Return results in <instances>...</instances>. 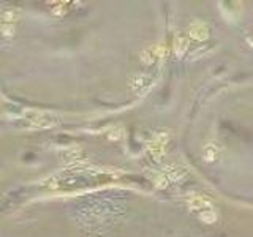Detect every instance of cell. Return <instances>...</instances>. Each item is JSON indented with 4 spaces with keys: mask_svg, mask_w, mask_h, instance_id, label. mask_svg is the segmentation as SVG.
Returning a JSON list of instances; mask_svg holds the SVG:
<instances>
[{
    "mask_svg": "<svg viewBox=\"0 0 253 237\" xmlns=\"http://www.w3.org/2000/svg\"><path fill=\"white\" fill-rule=\"evenodd\" d=\"M165 144H166V136H158V138H157L155 141H152V142H151V146H149L152 155L158 158L161 154H163Z\"/></svg>",
    "mask_w": 253,
    "mask_h": 237,
    "instance_id": "6",
    "label": "cell"
},
{
    "mask_svg": "<svg viewBox=\"0 0 253 237\" xmlns=\"http://www.w3.org/2000/svg\"><path fill=\"white\" fill-rule=\"evenodd\" d=\"M0 112H2L3 117L10 119V120H19L24 117L25 107L15 105V103H5L2 107H0Z\"/></svg>",
    "mask_w": 253,
    "mask_h": 237,
    "instance_id": "2",
    "label": "cell"
},
{
    "mask_svg": "<svg viewBox=\"0 0 253 237\" xmlns=\"http://www.w3.org/2000/svg\"><path fill=\"white\" fill-rule=\"evenodd\" d=\"M187 46H188V40L184 37L182 33H177L174 38V53L177 55H182L187 51Z\"/></svg>",
    "mask_w": 253,
    "mask_h": 237,
    "instance_id": "7",
    "label": "cell"
},
{
    "mask_svg": "<svg viewBox=\"0 0 253 237\" xmlns=\"http://www.w3.org/2000/svg\"><path fill=\"white\" fill-rule=\"evenodd\" d=\"M217 155H219V149H217V146H214V144H207L204 147V150H202V157H204L206 161H214Z\"/></svg>",
    "mask_w": 253,
    "mask_h": 237,
    "instance_id": "8",
    "label": "cell"
},
{
    "mask_svg": "<svg viewBox=\"0 0 253 237\" xmlns=\"http://www.w3.org/2000/svg\"><path fill=\"white\" fill-rule=\"evenodd\" d=\"M188 207L192 211H202L206 207H210V201L204 196H193L188 199Z\"/></svg>",
    "mask_w": 253,
    "mask_h": 237,
    "instance_id": "5",
    "label": "cell"
},
{
    "mask_svg": "<svg viewBox=\"0 0 253 237\" xmlns=\"http://www.w3.org/2000/svg\"><path fill=\"white\" fill-rule=\"evenodd\" d=\"M109 138H111V139H119V138H121V132H119V130H114V132H112V134H109Z\"/></svg>",
    "mask_w": 253,
    "mask_h": 237,
    "instance_id": "12",
    "label": "cell"
},
{
    "mask_svg": "<svg viewBox=\"0 0 253 237\" xmlns=\"http://www.w3.org/2000/svg\"><path fill=\"white\" fill-rule=\"evenodd\" d=\"M200 218L204 221V223H215L217 221V213L215 212H212V211H202L201 213H200Z\"/></svg>",
    "mask_w": 253,
    "mask_h": 237,
    "instance_id": "9",
    "label": "cell"
},
{
    "mask_svg": "<svg viewBox=\"0 0 253 237\" xmlns=\"http://www.w3.org/2000/svg\"><path fill=\"white\" fill-rule=\"evenodd\" d=\"M155 185L158 186V188H165V186L168 185V181H166V177L165 176H160L155 179Z\"/></svg>",
    "mask_w": 253,
    "mask_h": 237,
    "instance_id": "11",
    "label": "cell"
},
{
    "mask_svg": "<svg viewBox=\"0 0 253 237\" xmlns=\"http://www.w3.org/2000/svg\"><path fill=\"white\" fill-rule=\"evenodd\" d=\"M247 40H249V43H250V45L253 46V35H250V37H249Z\"/></svg>",
    "mask_w": 253,
    "mask_h": 237,
    "instance_id": "13",
    "label": "cell"
},
{
    "mask_svg": "<svg viewBox=\"0 0 253 237\" xmlns=\"http://www.w3.org/2000/svg\"><path fill=\"white\" fill-rule=\"evenodd\" d=\"M23 119L29 122L32 130L33 128H52L60 122V117L55 116V114L38 109H25Z\"/></svg>",
    "mask_w": 253,
    "mask_h": 237,
    "instance_id": "1",
    "label": "cell"
},
{
    "mask_svg": "<svg viewBox=\"0 0 253 237\" xmlns=\"http://www.w3.org/2000/svg\"><path fill=\"white\" fill-rule=\"evenodd\" d=\"M21 14H23V11L16 8V6H8V8L2 10L0 18H2L3 24H13V23H16L18 19H21Z\"/></svg>",
    "mask_w": 253,
    "mask_h": 237,
    "instance_id": "4",
    "label": "cell"
},
{
    "mask_svg": "<svg viewBox=\"0 0 253 237\" xmlns=\"http://www.w3.org/2000/svg\"><path fill=\"white\" fill-rule=\"evenodd\" d=\"M2 33L5 37H11L13 33H15V26L13 24H3L2 26Z\"/></svg>",
    "mask_w": 253,
    "mask_h": 237,
    "instance_id": "10",
    "label": "cell"
},
{
    "mask_svg": "<svg viewBox=\"0 0 253 237\" xmlns=\"http://www.w3.org/2000/svg\"><path fill=\"white\" fill-rule=\"evenodd\" d=\"M0 237H2V236H0Z\"/></svg>",
    "mask_w": 253,
    "mask_h": 237,
    "instance_id": "14",
    "label": "cell"
},
{
    "mask_svg": "<svg viewBox=\"0 0 253 237\" xmlns=\"http://www.w3.org/2000/svg\"><path fill=\"white\" fill-rule=\"evenodd\" d=\"M188 35L195 40L202 41L209 37V28L204 23H201V21H195V23H192V26L188 27Z\"/></svg>",
    "mask_w": 253,
    "mask_h": 237,
    "instance_id": "3",
    "label": "cell"
}]
</instances>
